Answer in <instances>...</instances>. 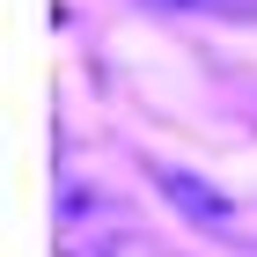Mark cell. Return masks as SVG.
Instances as JSON below:
<instances>
[{"mask_svg": "<svg viewBox=\"0 0 257 257\" xmlns=\"http://www.w3.org/2000/svg\"><path fill=\"white\" fill-rule=\"evenodd\" d=\"M162 8H213V0H162Z\"/></svg>", "mask_w": 257, "mask_h": 257, "instance_id": "2", "label": "cell"}, {"mask_svg": "<svg viewBox=\"0 0 257 257\" xmlns=\"http://www.w3.org/2000/svg\"><path fill=\"white\" fill-rule=\"evenodd\" d=\"M162 191L177 198V206L198 220V228H220V235H235V206H228L220 191H206V184H198L191 169H162Z\"/></svg>", "mask_w": 257, "mask_h": 257, "instance_id": "1", "label": "cell"}]
</instances>
